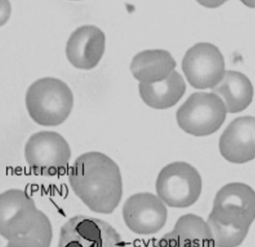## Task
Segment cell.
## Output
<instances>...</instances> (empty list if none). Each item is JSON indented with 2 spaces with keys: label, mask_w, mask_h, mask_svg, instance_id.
Masks as SVG:
<instances>
[{
  "label": "cell",
  "mask_w": 255,
  "mask_h": 247,
  "mask_svg": "<svg viewBox=\"0 0 255 247\" xmlns=\"http://www.w3.org/2000/svg\"><path fill=\"white\" fill-rule=\"evenodd\" d=\"M68 180L76 196L97 214H112L122 201L120 168L103 153L92 151L77 157L70 169Z\"/></svg>",
  "instance_id": "obj_1"
},
{
  "label": "cell",
  "mask_w": 255,
  "mask_h": 247,
  "mask_svg": "<svg viewBox=\"0 0 255 247\" xmlns=\"http://www.w3.org/2000/svg\"><path fill=\"white\" fill-rule=\"evenodd\" d=\"M255 220V191L243 183H230L216 193L207 219L215 247H237Z\"/></svg>",
  "instance_id": "obj_2"
},
{
  "label": "cell",
  "mask_w": 255,
  "mask_h": 247,
  "mask_svg": "<svg viewBox=\"0 0 255 247\" xmlns=\"http://www.w3.org/2000/svg\"><path fill=\"white\" fill-rule=\"evenodd\" d=\"M0 234L8 241L28 238L50 247L53 228L27 193L11 189L0 196Z\"/></svg>",
  "instance_id": "obj_3"
},
{
  "label": "cell",
  "mask_w": 255,
  "mask_h": 247,
  "mask_svg": "<svg viewBox=\"0 0 255 247\" xmlns=\"http://www.w3.org/2000/svg\"><path fill=\"white\" fill-rule=\"evenodd\" d=\"M26 105L29 116L45 127L60 125L74 106V95L65 82L53 77L38 79L28 88Z\"/></svg>",
  "instance_id": "obj_4"
},
{
  "label": "cell",
  "mask_w": 255,
  "mask_h": 247,
  "mask_svg": "<svg viewBox=\"0 0 255 247\" xmlns=\"http://www.w3.org/2000/svg\"><path fill=\"white\" fill-rule=\"evenodd\" d=\"M201 190L202 179L199 172L185 162L167 165L156 178V196L171 208L192 206L199 199Z\"/></svg>",
  "instance_id": "obj_5"
},
{
  "label": "cell",
  "mask_w": 255,
  "mask_h": 247,
  "mask_svg": "<svg viewBox=\"0 0 255 247\" xmlns=\"http://www.w3.org/2000/svg\"><path fill=\"white\" fill-rule=\"evenodd\" d=\"M226 107L214 93L192 94L176 113L179 127L189 134L205 136L217 131L226 119Z\"/></svg>",
  "instance_id": "obj_6"
},
{
  "label": "cell",
  "mask_w": 255,
  "mask_h": 247,
  "mask_svg": "<svg viewBox=\"0 0 255 247\" xmlns=\"http://www.w3.org/2000/svg\"><path fill=\"white\" fill-rule=\"evenodd\" d=\"M25 159L34 174L51 177L63 173L69 163L71 151L65 138L54 131H40L28 139Z\"/></svg>",
  "instance_id": "obj_7"
},
{
  "label": "cell",
  "mask_w": 255,
  "mask_h": 247,
  "mask_svg": "<svg viewBox=\"0 0 255 247\" xmlns=\"http://www.w3.org/2000/svg\"><path fill=\"white\" fill-rule=\"evenodd\" d=\"M59 247H125L117 231L104 220L79 215L61 229Z\"/></svg>",
  "instance_id": "obj_8"
},
{
  "label": "cell",
  "mask_w": 255,
  "mask_h": 247,
  "mask_svg": "<svg viewBox=\"0 0 255 247\" xmlns=\"http://www.w3.org/2000/svg\"><path fill=\"white\" fill-rule=\"evenodd\" d=\"M225 59L219 48L198 43L188 49L182 62L188 82L198 89L214 88L225 75Z\"/></svg>",
  "instance_id": "obj_9"
},
{
  "label": "cell",
  "mask_w": 255,
  "mask_h": 247,
  "mask_svg": "<svg viewBox=\"0 0 255 247\" xmlns=\"http://www.w3.org/2000/svg\"><path fill=\"white\" fill-rule=\"evenodd\" d=\"M122 215L125 225L133 233L151 235L165 226L168 211L166 205L156 195L138 193L127 199Z\"/></svg>",
  "instance_id": "obj_10"
},
{
  "label": "cell",
  "mask_w": 255,
  "mask_h": 247,
  "mask_svg": "<svg viewBox=\"0 0 255 247\" xmlns=\"http://www.w3.org/2000/svg\"><path fill=\"white\" fill-rule=\"evenodd\" d=\"M222 157L232 163H246L255 159V118L233 120L219 139Z\"/></svg>",
  "instance_id": "obj_11"
},
{
  "label": "cell",
  "mask_w": 255,
  "mask_h": 247,
  "mask_svg": "<svg viewBox=\"0 0 255 247\" xmlns=\"http://www.w3.org/2000/svg\"><path fill=\"white\" fill-rule=\"evenodd\" d=\"M106 36L95 25H83L70 36L66 45L68 61L74 67L91 70L98 65L105 51Z\"/></svg>",
  "instance_id": "obj_12"
},
{
  "label": "cell",
  "mask_w": 255,
  "mask_h": 247,
  "mask_svg": "<svg viewBox=\"0 0 255 247\" xmlns=\"http://www.w3.org/2000/svg\"><path fill=\"white\" fill-rule=\"evenodd\" d=\"M154 247H214L211 231L199 216L188 214L176 222L171 232L165 234Z\"/></svg>",
  "instance_id": "obj_13"
},
{
  "label": "cell",
  "mask_w": 255,
  "mask_h": 247,
  "mask_svg": "<svg viewBox=\"0 0 255 247\" xmlns=\"http://www.w3.org/2000/svg\"><path fill=\"white\" fill-rule=\"evenodd\" d=\"M175 60L168 51L148 49L132 58L130 70L134 77L141 83H155L167 79L176 67Z\"/></svg>",
  "instance_id": "obj_14"
},
{
  "label": "cell",
  "mask_w": 255,
  "mask_h": 247,
  "mask_svg": "<svg viewBox=\"0 0 255 247\" xmlns=\"http://www.w3.org/2000/svg\"><path fill=\"white\" fill-rule=\"evenodd\" d=\"M212 93L222 99L227 112L237 113L252 103L254 88L246 75L235 70H228L219 84L212 88Z\"/></svg>",
  "instance_id": "obj_15"
},
{
  "label": "cell",
  "mask_w": 255,
  "mask_h": 247,
  "mask_svg": "<svg viewBox=\"0 0 255 247\" xmlns=\"http://www.w3.org/2000/svg\"><path fill=\"white\" fill-rule=\"evenodd\" d=\"M143 101L156 109H165L174 106L186 91V83L178 72L174 70L167 79L155 83L138 85Z\"/></svg>",
  "instance_id": "obj_16"
},
{
  "label": "cell",
  "mask_w": 255,
  "mask_h": 247,
  "mask_svg": "<svg viewBox=\"0 0 255 247\" xmlns=\"http://www.w3.org/2000/svg\"><path fill=\"white\" fill-rule=\"evenodd\" d=\"M5 247H46L41 243L35 241V240L23 239L14 240V241H8Z\"/></svg>",
  "instance_id": "obj_17"
}]
</instances>
